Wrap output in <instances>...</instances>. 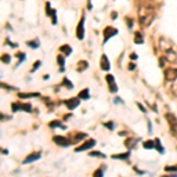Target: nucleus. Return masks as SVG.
Masks as SVG:
<instances>
[{"instance_id": "31", "label": "nucleus", "mask_w": 177, "mask_h": 177, "mask_svg": "<svg viewBox=\"0 0 177 177\" xmlns=\"http://www.w3.org/2000/svg\"><path fill=\"white\" fill-rule=\"evenodd\" d=\"M62 85H63V86H66L67 88H70V90H71V88H73V84L70 81V79H69V78H64V79H63Z\"/></svg>"}, {"instance_id": "18", "label": "nucleus", "mask_w": 177, "mask_h": 177, "mask_svg": "<svg viewBox=\"0 0 177 177\" xmlns=\"http://www.w3.org/2000/svg\"><path fill=\"white\" fill-rule=\"evenodd\" d=\"M40 93L39 92H32V93H18V97L21 99H26V98H34V97H39Z\"/></svg>"}, {"instance_id": "38", "label": "nucleus", "mask_w": 177, "mask_h": 177, "mask_svg": "<svg viewBox=\"0 0 177 177\" xmlns=\"http://www.w3.org/2000/svg\"><path fill=\"white\" fill-rule=\"evenodd\" d=\"M5 43H6V44H8V45H10V46H12V47H18V44H15V43H11L8 38L5 40Z\"/></svg>"}, {"instance_id": "11", "label": "nucleus", "mask_w": 177, "mask_h": 177, "mask_svg": "<svg viewBox=\"0 0 177 177\" xmlns=\"http://www.w3.org/2000/svg\"><path fill=\"white\" fill-rule=\"evenodd\" d=\"M165 80L168 81H173L177 79V69H168L164 72Z\"/></svg>"}, {"instance_id": "45", "label": "nucleus", "mask_w": 177, "mask_h": 177, "mask_svg": "<svg viewBox=\"0 0 177 177\" xmlns=\"http://www.w3.org/2000/svg\"><path fill=\"white\" fill-rule=\"evenodd\" d=\"M1 152H3V154H8V151H7V150H1Z\"/></svg>"}, {"instance_id": "15", "label": "nucleus", "mask_w": 177, "mask_h": 177, "mask_svg": "<svg viewBox=\"0 0 177 177\" xmlns=\"http://www.w3.org/2000/svg\"><path fill=\"white\" fill-rule=\"evenodd\" d=\"M78 98L83 99V100L90 99V90H88V88H84V90H81L79 92V95H78Z\"/></svg>"}, {"instance_id": "44", "label": "nucleus", "mask_w": 177, "mask_h": 177, "mask_svg": "<svg viewBox=\"0 0 177 177\" xmlns=\"http://www.w3.org/2000/svg\"><path fill=\"white\" fill-rule=\"evenodd\" d=\"M111 14H112V19H113V20L117 19V12H112Z\"/></svg>"}, {"instance_id": "26", "label": "nucleus", "mask_w": 177, "mask_h": 177, "mask_svg": "<svg viewBox=\"0 0 177 177\" xmlns=\"http://www.w3.org/2000/svg\"><path fill=\"white\" fill-rule=\"evenodd\" d=\"M143 148L144 149H146V150H151V149H154L155 148V140H146V142H144L143 143Z\"/></svg>"}, {"instance_id": "4", "label": "nucleus", "mask_w": 177, "mask_h": 177, "mask_svg": "<svg viewBox=\"0 0 177 177\" xmlns=\"http://www.w3.org/2000/svg\"><path fill=\"white\" fill-rule=\"evenodd\" d=\"M116 34H118V29L112 27V26H106L103 31V36H104V40H103V44H106L107 40L112 37H114Z\"/></svg>"}, {"instance_id": "2", "label": "nucleus", "mask_w": 177, "mask_h": 177, "mask_svg": "<svg viewBox=\"0 0 177 177\" xmlns=\"http://www.w3.org/2000/svg\"><path fill=\"white\" fill-rule=\"evenodd\" d=\"M11 107H12V111H13V112H17V111L32 112V105L29 104V103H20V102H17V103H12Z\"/></svg>"}, {"instance_id": "40", "label": "nucleus", "mask_w": 177, "mask_h": 177, "mask_svg": "<svg viewBox=\"0 0 177 177\" xmlns=\"http://www.w3.org/2000/svg\"><path fill=\"white\" fill-rule=\"evenodd\" d=\"M128 67H129V70H135V69H136V65H135L133 63H130Z\"/></svg>"}, {"instance_id": "35", "label": "nucleus", "mask_w": 177, "mask_h": 177, "mask_svg": "<svg viewBox=\"0 0 177 177\" xmlns=\"http://www.w3.org/2000/svg\"><path fill=\"white\" fill-rule=\"evenodd\" d=\"M40 65H41V62H40V60H37V62L33 64V67H32V70H31V73H33L36 70H38Z\"/></svg>"}, {"instance_id": "28", "label": "nucleus", "mask_w": 177, "mask_h": 177, "mask_svg": "<svg viewBox=\"0 0 177 177\" xmlns=\"http://www.w3.org/2000/svg\"><path fill=\"white\" fill-rule=\"evenodd\" d=\"M0 62L4 64H10L11 63V55L7 53H4L3 55H0Z\"/></svg>"}, {"instance_id": "9", "label": "nucleus", "mask_w": 177, "mask_h": 177, "mask_svg": "<svg viewBox=\"0 0 177 177\" xmlns=\"http://www.w3.org/2000/svg\"><path fill=\"white\" fill-rule=\"evenodd\" d=\"M165 118H166V121H168V123H169V125H170L171 131H172L173 133L177 132V119H176V117H175L172 113H166V114H165Z\"/></svg>"}, {"instance_id": "8", "label": "nucleus", "mask_w": 177, "mask_h": 177, "mask_svg": "<svg viewBox=\"0 0 177 177\" xmlns=\"http://www.w3.org/2000/svg\"><path fill=\"white\" fill-rule=\"evenodd\" d=\"M84 22H85V17L83 15L78 22V26H77V29H76V34H77V38L79 40H83L84 39V36H85V28H84Z\"/></svg>"}, {"instance_id": "43", "label": "nucleus", "mask_w": 177, "mask_h": 177, "mask_svg": "<svg viewBox=\"0 0 177 177\" xmlns=\"http://www.w3.org/2000/svg\"><path fill=\"white\" fill-rule=\"evenodd\" d=\"M148 125H149V133H151V132H152V129H151V122H150V121L148 122Z\"/></svg>"}, {"instance_id": "39", "label": "nucleus", "mask_w": 177, "mask_h": 177, "mask_svg": "<svg viewBox=\"0 0 177 177\" xmlns=\"http://www.w3.org/2000/svg\"><path fill=\"white\" fill-rule=\"evenodd\" d=\"M137 105H138V107L140 109V111H142V112H144V113L146 112V110H145V107H144V106H143L142 104H139V103H137Z\"/></svg>"}, {"instance_id": "27", "label": "nucleus", "mask_w": 177, "mask_h": 177, "mask_svg": "<svg viewBox=\"0 0 177 177\" xmlns=\"http://www.w3.org/2000/svg\"><path fill=\"white\" fill-rule=\"evenodd\" d=\"M45 10H46V15H47V17H52V14L57 13L55 10H52V8H51V5H50L48 1L45 4Z\"/></svg>"}, {"instance_id": "34", "label": "nucleus", "mask_w": 177, "mask_h": 177, "mask_svg": "<svg viewBox=\"0 0 177 177\" xmlns=\"http://www.w3.org/2000/svg\"><path fill=\"white\" fill-rule=\"evenodd\" d=\"M103 125H104L105 128H107L109 130H111V131L114 129V123H113V122H111V121H110V122H106V123H104Z\"/></svg>"}, {"instance_id": "42", "label": "nucleus", "mask_w": 177, "mask_h": 177, "mask_svg": "<svg viewBox=\"0 0 177 177\" xmlns=\"http://www.w3.org/2000/svg\"><path fill=\"white\" fill-rule=\"evenodd\" d=\"M130 58L132 59V60H136V59H137L138 57H137V54H135V53H132V54H130Z\"/></svg>"}, {"instance_id": "23", "label": "nucleus", "mask_w": 177, "mask_h": 177, "mask_svg": "<svg viewBox=\"0 0 177 177\" xmlns=\"http://www.w3.org/2000/svg\"><path fill=\"white\" fill-rule=\"evenodd\" d=\"M26 45L29 46L31 48H38L40 46V41L38 39H33V40H28L26 41Z\"/></svg>"}, {"instance_id": "24", "label": "nucleus", "mask_w": 177, "mask_h": 177, "mask_svg": "<svg viewBox=\"0 0 177 177\" xmlns=\"http://www.w3.org/2000/svg\"><path fill=\"white\" fill-rule=\"evenodd\" d=\"M155 149L159 152V154H164L165 152V150H164V148L162 146V144H161V140L158 139V138H156L155 139Z\"/></svg>"}, {"instance_id": "19", "label": "nucleus", "mask_w": 177, "mask_h": 177, "mask_svg": "<svg viewBox=\"0 0 177 177\" xmlns=\"http://www.w3.org/2000/svg\"><path fill=\"white\" fill-rule=\"evenodd\" d=\"M129 157H130V151L124 152V154H118V155H112L111 156V158H113V159H122V161H125Z\"/></svg>"}, {"instance_id": "32", "label": "nucleus", "mask_w": 177, "mask_h": 177, "mask_svg": "<svg viewBox=\"0 0 177 177\" xmlns=\"http://www.w3.org/2000/svg\"><path fill=\"white\" fill-rule=\"evenodd\" d=\"M104 170H105V165H103V168L100 166L99 169H97L95 172H93V176L95 177H99V176H104Z\"/></svg>"}, {"instance_id": "13", "label": "nucleus", "mask_w": 177, "mask_h": 177, "mask_svg": "<svg viewBox=\"0 0 177 177\" xmlns=\"http://www.w3.org/2000/svg\"><path fill=\"white\" fill-rule=\"evenodd\" d=\"M100 69L103 71H106V72L110 71V69H111L109 58L106 57V54H102V57H100Z\"/></svg>"}, {"instance_id": "1", "label": "nucleus", "mask_w": 177, "mask_h": 177, "mask_svg": "<svg viewBox=\"0 0 177 177\" xmlns=\"http://www.w3.org/2000/svg\"><path fill=\"white\" fill-rule=\"evenodd\" d=\"M159 46L164 52V57L170 64H177V47L173 46L170 41L162 38L159 41Z\"/></svg>"}, {"instance_id": "5", "label": "nucleus", "mask_w": 177, "mask_h": 177, "mask_svg": "<svg viewBox=\"0 0 177 177\" xmlns=\"http://www.w3.org/2000/svg\"><path fill=\"white\" fill-rule=\"evenodd\" d=\"M96 145V140L95 139H87L85 143H83L81 145H79L78 148H76L74 151L76 152H81V151H86V150H90L91 148H93Z\"/></svg>"}, {"instance_id": "41", "label": "nucleus", "mask_w": 177, "mask_h": 177, "mask_svg": "<svg viewBox=\"0 0 177 177\" xmlns=\"http://www.w3.org/2000/svg\"><path fill=\"white\" fill-rule=\"evenodd\" d=\"M114 103H116V104H118V103H123V100H122V98L117 97V98H114Z\"/></svg>"}, {"instance_id": "14", "label": "nucleus", "mask_w": 177, "mask_h": 177, "mask_svg": "<svg viewBox=\"0 0 177 177\" xmlns=\"http://www.w3.org/2000/svg\"><path fill=\"white\" fill-rule=\"evenodd\" d=\"M57 62H58V64H59V66H60V72H64L65 71V58H64V55L63 54H58L57 55Z\"/></svg>"}, {"instance_id": "17", "label": "nucleus", "mask_w": 177, "mask_h": 177, "mask_svg": "<svg viewBox=\"0 0 177 177\" xmlns=\"http://www.w3.org/2000/svg\"><path fill=\"white\" fill-rule=\"evenodd\" d=\"M48 126H50L51 129H55V128H60V129H63V130L66 129L65 125H63V123H62L60 121H52V122L48 123Z\"/></svg>"}, {"instance_id": "29", "label": "nucleus", "mask_w": 177, "mask_h": 177, "mask_svg": "<svg viewBox=\"0 0 177 177\" xmlns=\"http://www.w3.org/2000/svg\"><path fill=\"white\" fill-rule=\"evenodd\" d=\"M90 157H99V158H106V155L100 152V151H91L90 154Z\"/></svg>"}, {"instance_id": "10", "label": "nucleus", "mask_w": 177, "mask_h": 177, "mask_svg": "<svg viewBox=\"0 0 177 177\" xmlns=\"http://www.w3.org/2000/svg\"><path fill=\"white\" fill-rule=\"evenodd\" d=\"M64 104H65V106L69 109V110H74L77 106H79V104H80V100H79V98H70V99H67V100H64Z\"/></svg>"}, {"instance_id": "33", "label": "nucleus", "mask_w": 177, "mask_h": 177, "mask_svg": "<svg viewBox=\"0 0 177 177\" xmlns=\"http://www.w3.org/2000/svg\"><path fill=\"white\" fill-rule=\"evenodd\" d=\"M0 87L1 88H5V90H15V87L6 84V83H3V81H0Z\"/></svg>"}, {"instance_id": "3", "label": "nucleus", "mask_w": 177, "mask_h": 177, "mask_svg": "<svg viewBox=\"0 0 177 177\" xmlns=\"http://www.w3.org/2000/svg\"><path fill=\"white\" fill-rule=\"evenodd\" d=\"M154 13L149 12V8H148V12L146 13H140L139 14V22L143 25V26H149L152 20H154Z\"/></svg>"}, {"instance_id": "30", "label": "nucleus", "mask_w": 177, "mask_h": 177, "mask_svg": "<svg viewBox=\"0 0 177 177\" xmlns=\"http://www.w3.org/2000/svg\"><path fill=\"white\" fill-rule=\"evenodd\" d=\"M15 57L17 58H19V62H18V64H17V66H19L25 59H26V54L25 53H22V52H18V53H15Z\"/></svg>"}, {"instance_id": "12", "label": "nucleus", "mask_w": 177, "mask_h": 177, "mask_svg": "<svg viewBox=\"0 0 177 177\" xmlns=\"http://www.w3.org/2000/svg\"><path fill=\"white\" fill-rule=\"evenodd\" d=\"M40 157H41V152H40V151H38V152H32L31 155H28V156L22 161V164L32 163V162H34V161H38Z\"/></svg>"}, {"instance_id": "21", "label": "nucleus", "mask_w": 177, "mask_h": 177, "mask_svg": "<svg viewBox=\"0 0 177 177\" xmlns=\"http://www.w3.org/2000/svg\"><path fill=\"white\" fill-rule=\"evenodd\" d=\"M87 67H88L87 62L80 60V62H78V65H77V72H83V71H85Z\"/></svg>"}, {"instance_id": "16", "label": "nucleus", "mask_w": 177, "mask_h": 177, "mask_svg": "<svg viewBox=\"0 0 177 177\" xmlns=\"http://www.w3.org/2000/svg\"><path fill=\"white\" fill-rule=\"evenodd\" d=\"M139 142V139H135V138H126L125 139V142H124V144H125V146L126 148H129V149H132V148H135L136 146V144Z\"/></svg>"}, {"instance_id": "36", "label": "nucleus", "mask_w": 177, "mask_h": 177, "mask_svg": "<svg viewBox=\"0 0 177 177\" xmlns=\"http://www.w3.org/2000/svg\"><path fill=\"white\" fill-rule=\"evenodd\" d=\"M164 170L168 171V172H176V171H177V165H173V166H165Z\"/></svg>"}, {"instance_id": "25", "label": "nucleus", "mask_w": 177, "mask_h": 177, "mask_svg": "<svg viewBox=\"0 0 177 177\" xmlns=\"http://www.w3.org/2000/svg\"><path fill=\"white\" fill-rule=\"evenodd\" d=\"M135 44L139 45V44H143L144 43V38H143V34L140 32H136L135 33V39H133Z\"/></svg>"}, {"instance_id": "37", "label": "nucleus", "mask_w": 177, "mask_h": 177, "mask_svg": "<svg viewBox=\"0 0 177 177\" xmlns=\"http://www.w3.org/2000/svg\"><path fill=\"white\" fill-rule=\"evenodd\" d=\"M11 119V116H7V114H3L0 112V121H8Z\"/></svg>"}, {"instance_id": "6", "label": "nucleus", "mask_w": 177, "mask_h": 177, "mask_svg": "<svg viewBox=\"0 0 177 177\" xmlns=\"http://www.w3.org/2000/svg\"><path fill=\"white\" fill-rule=\"evenodd\" d=\"M53 142L59 145V146H63V148H67L72 144V140H70L69 138L64 137V136H54L53 137Z\"/></svg>"}, {"instance_id": "7", "label": "nucleus", "mask_w": 177, "mask_h": 177, "mask_svg": "<svg viewBox=\"0 0 177 177\" xmlns=\"http://www.w3.org/2000/svg\"><path fill=\"white\" fill-rule=\"evenodd\" d=\"M105 79H106V83H107V86H109V91H110L111 93L118 92V86H117V84H116L114 77H113L112 74H106Z\"/></svg>"}, {"instance_id": "22", "label": "nucleus", "mask_w": 177, "mask_h": 177, "mask_svg": "<svg viewBox=\"0 0 177 177\" xmlns=\"http://www.w3.org/2000/svg\"><path fill=\"white\" fill-rule=\"evenodd\" d=\"M85 137H87V133H85V132H78V133H76L74 135V139L72 140V144H76V143L80 142Z\"/></svg>"}, {"instance_id": "20", "label": "nucleus", "mask_w": 177, "mask_h": 177, "mask_svg": "<svg viewBox=\"0 0 177 177\" xmlns=\"http://www.w3.org/2000/svg\"><path fill=\"white\" fill-rule=\"evenodd\" d=\"M59 51L63 52V53H65V55H70V54L72 53V48H71V46L67 45V44L62 45L60 47H59Z\"/></svg>"}]
</instances>
